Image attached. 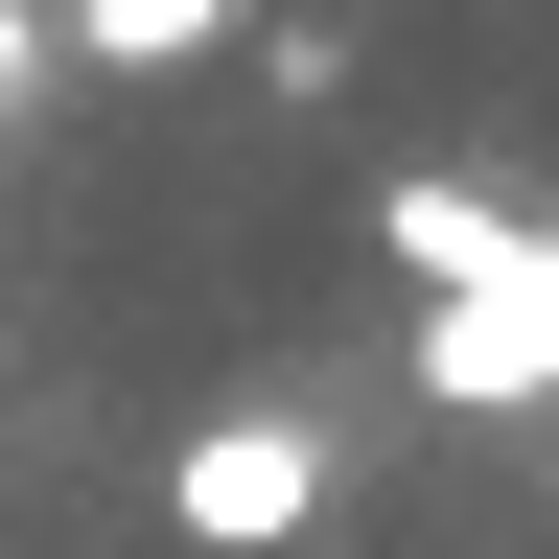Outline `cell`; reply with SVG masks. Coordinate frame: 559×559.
Returning a JSON list of instances; mask_svg holds the SVG:
<instances>
[{"instance_id": "obj_4", "label": "cell", "mask_w": 559, "mask_h": 559, "mask_svg": "<svg viewBox=\"0 0 559 559\" xmlns=\"http://www.w3.org/2000/svg\"><path fill=\"white\" fill-rule=\"evenodd\" d=\"M47 24H70V47H94V70H187L210 24H234V0H47Z\"/></svg>"}, {"instance_id": "obj_3", "label": "cell", "mask_w": 559, "mask_h": 559, "mask_svg": "<svg viewBox=\"0 0 559 559\" xmlns=\"http://www.w3.org/2000/svg\"><path fill=\"white\" fill-rule=\"evenodd\" d=\"M373 234H396V280H419V304H466V280L536 234V210H513V187H466V164H396V210H373Z\"/></svg>"}, {"instance_id": "obj_1", "label": "cell", "mask_w": 559, "mask_h": 559, "mask_svg": "<svg viewBox=\"0 0 559 559\" xmlns=\"http://www.w3.org/2000/svg\"><path fill=\"white\" fill-rule=\"evenodd\" d=\"M419 396L443 419H536L559 396V234H513L466 304H419Z\"/></svg>"}, {"instance_id": "obj_2", "label": "cell", "mask_w": 559, "mask_h": 559, "mask_svg": "<svg viewBox=\"0 0 559 559\" xmlns=\"http://www.w3.org/2000/svg\"><path fill=\"white\" fill-rule=\"evenodd\" d=\"M304 513H326V443H304V419H210V443L164 466V536L187 559H280Z\"/></svg>"}]
</instances>
